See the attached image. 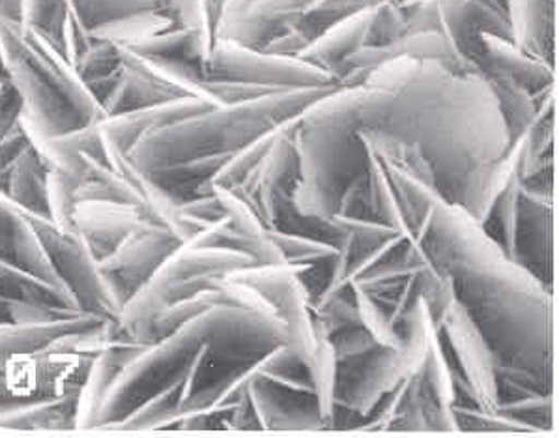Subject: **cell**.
Masks as SVG:
<instances>
[{
	"instance_id": "cell-1",
	"label": "cell",
	"mask_w": 559,
	"mask_h": 438,
	"mask_svg": "<svg viewBox=\"0 0 559 438\" xmlns=\"http://www.w3.org/2000/svg\"><path fill=\"white\" fill-rule=\"evenodd\" d=\"M414 238L453 280L496 364L526 369L554 390L552 287L456 204H436Z\"/></svg>"
},
{
	"instance_id": "cell-2",
	"label": "cell",
	"mask_w": 559,
	"mask_h": 438,
	"mask_svg": "<svg viewBox=\"0 0 559 438\" xmlns=\"http://www.w3.org/2000/svg\"><path fill=\"white\" fill-rule=\"evenodd\" d=\"M421 149L435 173L436 190L455 204L475 165L508 151V126L481 73H456L436 59H417L406 83L391 91L378 130Z\"/></svg>"
},
{
	"instance_id": "cell-3",
	"label": "cell",
	"mask_w": 559,
	"mask_h": 438,
	"mask_svg": "<svg viewBox=\"0 0 559 438\" xmlns=\"http://www.w3.org/2000/svg\"><path fill=\"white\" fill-rule=\"evenodd\" d=\"M333 88L337 85L288 88L241 104L214 105L150 131L126 157L135 169L150 173L202 157L233 156L264 131L299 117L306 107Z\"/></svg>"
},
{
	"instance_id": "cell-4",
	"label": "cell",
	"mask_w": 559,
	"mask_h": 438,
	"mask_svg": "<svg viewBox=\"0 0 559 438\" xmlns=\"http://www.w3.org/2000/svg\"><path fill=\"white\" fill-rule=\"evenodd\" d=\"M0 60L21 94L23 120L36 141L104 120L102 107L81 83L72 62L38 33L0 20Z\"/></svg>"
},
{
	"instance_id": "cell-5",
	"label": "cell",
	"mask_w": 559,
	"mask_h": 438,
	"mask_svg": "<svg viewBox=\"0 0 559 438\" xmlns=\"http://www.w3.org/2000/svg\"><path fill=\"white\" fill-rule=\"evenodd\" d=\"M298 180L290 191L296 214L332 222L346 186L367 169V149L359 131L346 122H299L294 131Z\"/></svg>"
},
{
	"instance_id": "cell-6",
	"label": "cell",
	"mask_w": 559,
	"mask_h": 438,
	"mask_svg": "<svg viewBox=\"0 0 559 438\" xmlns=\"http://www.w3.org/2000/svg\"><path fill=\"white\" fill-rule=\"evenodd\" d=\"M206 338L209 311L144 348L112 380L86 429H118L139 406L183 382Z\"/></svg>"
},
{
	"instance_id": "cell-7",
	"label": "cell",
	"mask_w": 559,
	"mask_h": 438,
	"mask_svg": "<svg viewBox=\"0 0 559 438\" xmlns=\"http://www.w3.org/2000/svg\"><path fill=\"white\" fill-rule=\"evenodd\" d=\"M60 283L83 313L118 321L120 308L105 283L99 264L78 230L62 229L44 217L28 216Z\"/></svg>"
},
{
	"instance_id": "cell-8",
	"label": "cell",
	"mask_w": 559,
	"mask_h": 438,
	"mask_svg": "<svg viewBox=\"0 0 559 438\" xmlns=\"http://www.w3.org/2000/svg\"><path fill=\"white\" fill-rule=\"evenodd\" d=\"M214 79L246 81L275 91L337 85L332 73L299 57L274 55L228 39H214L209 64L204 68V81Z\"/></svg>"
},
{
	"instance_id": "cell-9",
	"label": "cell",
	"mask_w": 559,
	"mask_h": 438,
	"mask_svg": "<svg viewBox=\"0 0 559 438\" xmlns=\"http://www.w3.org/2000/svg\"><path fill=\"white\" fill-rule=\"evenodd\" d=\"M182 246V240L176 238L167 227L146 223L133 230L111 256L98 262L107 288L120 311L156 274L163 262Z\"/></svg>"
},
{
	"instance_id": "cell-10",
	"label": "cell",
	"mask_w": 559,
	"mask_h": 438,
	"mask_svg": "<svg viewBox=\"0 0 559 438\" xmlns=\"http://www.w3.org/2000/svg\"><path fill=\"white\" fill-rule=\"evenodd\" d=\"M436 327L455 356L456 374L468 384L475 406L483 411H496L498 384L495 353L468 309L456 296L436 321Z\"/></svg>"
},
{
	"instance_id": "cell-11",
	"label": "cell",
	"mask_w": 559,
	"mask_h": 438,
	"mask_svg": "<svg viewBox=\"0 0 559 438\" xmlns=\"http://www.w3.org/2000/svg\"><path fill=\"white\" fill-rule=\"evenodd\" d=\"M516 261L552 287L554 169L522 180Z\"/></svg>"
},
{
	"instance_id": "cell-12",
	"label": "cell",
	"mask_w": 559,
	"mask_h": 438,
	"mask_svg": "<svg viewBox=\"0 0 559 438\" xmlns=\"http://www.w3.org/2000/svg\"><path fill=\"white\" fill-rule=\"evenodd\" d=\"M73 230L85 240L96 261H104L126 238L150 223L144 204L86 201L73 209Z\"/></svg>"
},
{
	"instance_id": "cell-13",
	"label": "cell",
	"mask_w": 559,
	"mask_h": 438,
	"mask_svg": "<svg viewBox=\"0 0 559 438\" xmlns=\"http://www.w3.org/2000/svg\"><path fill=\"white\" fill-rule=\"evenodd\" d=\"M248 395L259 431L328 429L312 395L283 390L262 377L261 371L249 380Z\"/></svg>"
},
{
	"instance_id": "cell-14",
	"label": "cell",
	"mask_w": 559,
	"mask_h": 438,
	"mask_svg": "<svg viewBox=\"0 0 559 438\" xmlns=\"http://www.w3.org/2000/svg\"><path fill=\"white\" fill-rule=\"evenodd\" d=\"M301 15V0H253L240 12L215 23L214 39L264 49Z\"/></svg>"
},
{
	"instance_id": "cell-15",
	"label": "cell",
	"mask_w": 559,
	"mask_h": 438,
	"mask_svg": "<svg viewBox=\"0 0 559 438\" xmlns=\"http://www.w3.org/2000/svg\"><path fill=\"white\" fill-rule=\"evenodd\" d=\"M522 151H524V135L514 139L495 162L475 165L469 170L468 177L461 184V190L456 196L455 204L461 206L474 222L485 227L495 209L501 191L508 188V184L519 175L521 169Z\"/></svg>"
},
{
	"instance_id": "cell-16",
	"label": "cell",
	"mask_w": 559,
	"mask_h": 438,
	"mask_svg": "<svg viewBox=\"0 0 559 438\" xmlns=\"http://www.w3.org/2000/svg\"><path fill=\"white\" fill-rule=\"evenodd\" d=\"M209 107H214V105L206 102V99L193 98V96L176 98L165 102V104L139 109V111L104 118L99 122V128L104 133L107 151L126 156L133 149V144L138 143L139 139L150 133V131L173 125L176 120L191 117V115L204 111Z\"/></svg>"
},
{
	"instance_id": "cell-17",
	"label": "cell",
	"mask_w": 559,
	"mask_h": 438,
	"mask_svg": "<svg viewBox=\"0 0 559 438\" xmlns=\"http://www.w3.org/2000/svg\"><path fill=\"white\" fill-rule=\"evenodd\" d=\"M0 261L26 270L59 287H64L60 283L59 275L55 274L44 246L39 242L38 235L25 216V212H21L15 204L10 203L2 193H0Z\"/></svg>"
},
{
	"instance_id": "cell-18",
	"label": "cell",
	"mask_w": 559,
	"mask_h": 438,
	"mask_svg": "<svg viewBox=\"0 0 559 438\" xmlns=\"http://www.w3.org/2000/svg\"><path fill=\"white\" fill-rule=\"evenodd\" d=\"M479 46L483 55L477 70L481 75L500 73L532 94L556 85V64L527 55L513 39L501 38L495 34H479Z\"/></svg>"
},
{
	"instance_id": "cell-19",
	"label": "cell",
	"mask_w": 559,
	"mask_h": 438,
	"mask_svg": "<svg viewBox=\"0 0 559 438\" xmlns=\"http://www.w3.org/2000/svg\"><path fill=\"white\" fill-rule=\"evenodd\" d=\"M374 12H377V4L335 21L312 39L304 51L299 52V59L319 66L337 79L341 66L345 64L354 52L367 46Z\"/></svg>"
},
{
	"instance_id": "cell-20",
	"label": "cell",
	"mask_w": 559,
	"mask_h": 438,
	"mask_svg": "<svg viewBox=\"0 0 559 438\" xmlns=\"http://www.w3.org/2000/svg\"><path fill=\"white\" fill-rule=\"evenodd\" d=\"M51 170V162L34 139L33 146L8 173L4 197L28 216L52 222Z\"/></svg>"
},
{
	"instance_id": "cell-21",
	"label": "cell",
	"mask_w": 559,
	"mask_h": 438,
	"mask_svg": "<svg viewBox=\"0 0 559 438\" xmlns=\"http://www.w3.org/2000/svg\"><path fill=\"white\" fill-rule=\"evenodd\" d=\"M506 13L514 44L556 64V0H506Z\"/></svg>"
},
{
	"instance_id": "cell-22",
	"label": "cell",
	"mask_w": 559,
	"mask_h": 438,
	"mask_svg": "<svg viewBox=\"0 0 559 438\" xmlns=\"http://www.w3.org/2000/svg\"><path fill=\"white\" fill-rule=\"evenodd\" d=\"M72 66L81 83L104 111L105 105L109 104L124 78L122 46L107 39L92 38L88 47L73 60Z\"/></svg>"
},
{
	"instance_id": "cell-23",
	"label": "cell",
	"mask_w": 559,
	"mask_h": 438,
	"mask_svg": "<svg viewBox=\"0 0 559 438\" xmlns=\"http://www.w3.org/2000/svg\"><path fill=\"white\" fill-rule=\"evenodd\" d=\"M0 298L12 306H36L60 313H83L73 296L55 283L46 282L38 275L13 264L0 261Z\"/></svg>"
},
{
	"instance_id": "cell-24",
	"label": "cell",
	"mask_w": 559,
	"mask_h": 438,
	"mask_svg": "<svg viewBox=\"0 0 559 438\" xmlns=\"http://www.w3.org/2000/svg\"><path fill=\"white\" fill-rule=\"evenodd\" d=\"M275 311L281 321L285 322L286 345L293 351L298 360L306 366L311 360L317 332H314V313H312L311 296L307 293L306 285L294 275L281 295L274 301Z\"/></svg>"
},
{
	"instance_id": "cell-25",
	"label": "cell",
	"mask_w": 559,
	"mask_h": 438,
	"mask_svg": "<svg viewBox=\"0 0 559 438\" xmlns=\"http://www.w3.org/2000/svg\"><path fill=\"white\" fill-rule=\"evenodd\" d=\"M314 332H317V343H314L311 360L306 364V374L311 382L312 398H314L320 418L324 419L330 427V418L337 405L338 362L330 335L317 327Z\"/></svg>"
},
{
	"instance_id": "cell-26",
	"label": "cell",
	"mask_w": 559,
	"mask_h": 438,
	"mask_svg": "<svg viewBox=\"0 0 559 438\" xmlns=\"http://www.w3.org/2000/svg\"><path fill=\"white\" fill-rule=\"evenodd\" d=\"M364 144L367 149V180H369L372 216L378 222L391 227V229L397 230L399 235L406 236L408 240H412L414 230H412L411 223L406 220L403 204L399 201L395 188H393V184H391L390 177L385 173L384 164L369 144L365 141Z\"/></svg>"
},
{
	"instance_id": "cell-27",
	"label": "cell",
	"mask_w": 559,
	"mask_h": 438,
	"mask_svg": "<svg viewBox=\"0 0 559 438\" xmlns=\"http://www.w3.org/2000/svg\"><path fill=\"white\" fill-rule=\"evenodd\" d=\"M483 78L487 79L488 85L495 92L501 117L508 126L509 139L513 143L514 139L522 138L537 120L534 94L500 73H485Z\"/></svg>"
},
{
	"instance_id": "cell-28",
	"label": "cell",
	"mask_w": 559,
	"mask_h": 438,
	"mask_svg": "<svg viewBox=\"0 0 559 438\" xmlns=\"http://www.w3.org/2000/svg\"><path fill=\"white\" fill-rule=\"evenodd\" d=\"M382 164H384L385 173H388V177H390L391 184L395 188L399 201L403 204L406 220L411 223L414 236H416L423 222L429 216L430 210L435 209L436 204L445 203V199H443L440 191L436 190L432 184L423 182L411 173L399 169V167L388 164L384 159H382Z\"/></svg>"
},
{
	"instance_id": "cell-29",
	"label": "cell",
	"mask_w": 559,
	"mask_h": 438,
	"mask_svg": "<svg viewBox=\"0 0 559 438\" xmlns=\"http://www.w3.org/2000/svg\"><path fill=\"white\" fill-rule=\"evenodd\" d=\"M0 427L15 429H75L79 427V395L46 401L0 416Z\"/></svg>"
},
{
	"instance_id": "cell-30",
	"label": "cell",
	"mask_w": 559,
	"mask_h": 438,
	"mask_svg": "<svg viewBox=\"0 0 559 438\" xmlns=\"http://www.w3.org/2000/svg\"><path fill=\"white\" fill-rule=\"evenodd\" d=\"M298 118L294 117L290 120L281 122V125L275 126L272 130L264 131L262 135L253 139V141H249L246 146H241L240 151H236L233 156L228 157L227 164L217 170V175L214 177L215 188L236 190L246 180L249 173L261 165L262 159L266 157L267 152L274 146L281 133L288 130Z\"/></svg>"
},
{
	"instance_id": "cell-31",
	"label": "cell",
	"mask_w": 559,
	"mask_h": 438,
	"mask_svg": "<svg viewBox=\"0 0 559 438\" xmlns=\"http://www.w3.org/2000/svg\"><path fill=\"white\" fill-rule=\"evenodd\" d=\"M72 13L70 0H23L21 25L38 33L66 57V28Z\"/></svg>"
},
{
	"instance_id": "cell-32",
	"label": "cell",
	"mask_w": 559,
	"mask_h": 438,
	"mask_svg": "<svg viewBox=\"0 0 559 438\" xmlns=\"http://www.w3.org/2000/svg\"><path fill=\"white\" fill-rule=\"evenodd\" d=\"M72 12L79 25L92 33L111 21L130 17L135 13L163 12V0H72Z\"/></svg>"
},
{
	"instance_id": "cell-33",
	"label": "cell",
	"mask_w": 559,
	"mask_h": 438,
	"mask_svg": "<svg viewBox=\"0 0 559 438\" xmlns=\"http://www.w3.org/2000/svg\"><path fill=\"white\" fill-rule=\"evenodd\" d=\"M173 21L169 15L163 12H143L122 17V20L111 21L105 25L94 28L92 38L107 39L118 46H130L139 39L148 38L152 34L163 33L167 28H173Z\"/></svg>"
},
{
	"instance_id": "cell-34",
	"label": "cell",
	"mask_w": 559,
	"mask_h": 438,
	"mask_svg": "<svg viewBox=\"0 0 559 438\" xmlns=\"http://www.w3.org/2000/svg\"><path fill=\"white\" fill-rule=\"evenodd\" d=\"M267 235L280 248L286 262L322 264V262L333 261L337 257V244L324 240V238L281 229H270Z\"/></svg>"
},
{
	"instance_id": "cell-35",
	"label": "cell",
	"mask_w": 559,
	"mask_h": 438,
	"mask_svg": "<svg viewBox=\"0 0 559 438\" xmlns=\"http://www.w3.org/2000/svg\"><path fill=\"white\" fill-rule=\"evenodd\" d=\"M521 190L522 178L521 175L508 184V188L501 191V196L496 201L495 209L490 212L488 222L485 227L490 223H496L500 229L501 248L506 249L511 259L516 261V251H519V225H521Z\"/></svg>"
},
{
	"instance_id": "cell-36",
	"label": "cell",
	"mask_w": 559,
	"mask_h": 438,
	"mask_svg": "<svg viewBox=\"0 0 559 438\" xmlns=\"http://www.w3.org/2000/svg\"><path fill=\"white\" fill-rule=\"evenodd\" d=\"M352 296L358 308L361 327L369 332L372 340L377 341L380 347L399 348L403 347V334L390 319V309L385 308L382 301L374 296L365 293L361 288L352 287Z\"/></svg>"
},
{
	"instance_id": "cell-37",
	"label": "cell",
	"mask_w": 559,
	"mask_h": 438,
	"mask_svg": "<svg viewBox=\"0 0 559 438\" xmlns=\"http://www.w3.org/2000/svg\"><path fill=\"white\" fill-rule=\"evenodd\" d=\"M165 13L176 28H188L214 42V7L212 0H163Z\"/></svg>"
},
{
	"instance_id": "cell-38",
	"label": "cell",
	"mask_w": 559,
	"mask_h": 438,
	"mask_svg": "<svg viewBox=\"0 0 559 438\" xmlns=\"http://www.w3.org/2000/svg\"><path fill=\"white\" fill-rule=\"evenodd\" d=\"M462 431L477 433H539L521 419L511 418L498 411H483L475 405H453Z\"/></svg>"
},
{
	"instance_id": "cell-39",
	"label": "cell",
	"mask_w": 559,
	"mask_h": 438,
	"mask_svg": "<svg viewBox=\"0 0 559 438\" xmlns=\"http://www.w3.org/2000/svg\"><path fill=\"white\" fill-rule=\"evenodd\" d=\"M411 33L408 13L395 0H384L377 4L367 46H384L390 42L403 38Z\"/></svg>"
},
{
	"instance_id": "cell-40",
	"label": "cell",
	"mask_w": 559,
	"mask_h": 438,
	"mask_svg": "<svg viewBox=\"0 0 559 438\" xmlns=\"http://www.w3.org/2000/svg\"><path fill=\"white\" fill-rule=\"evenodd\" d=\"M330 340L335 348L338 366L365 360L367 356H371L377 348H380V345L372 340L364 327L348 328V330L330 335Z\"/></svg>"
},
{
	"instance_id": "cell-41",
	"label": "cell",
	"mask_w": 559,
	"mask_h": 438,
	"mask_svg": "<svg viewBox=\"0 0 559 438\" xmlns=\"http://www.w3.org/2000/svg\"><path fill=\"white\" fill-rule=\"evenodd\" d=\"M338 229L345 235L350 236L354 242L359 244L361 248H377L380 244L388 242L393 236H397V230L391 229L378 220H365V217L333 216L332 220Z\"/></svg>"
},
{
	"instance_id": "cell-42",
	"label": "cell",
	"mask_w": 559,
	"mask_h": 438,
	"mask_svg": "<svg viewBox=\"0 0 559 438\" xmlns=\"http://www.w3.org/2000/svg\"><path fill=\"white\" fill-rule=\"evenodd\" d=\"M34 144V135L21 118L12 130L8 131L4 138H0V193L4 196V182H7L8 173L12 170L13 165L17 164L23 154H25Z\"/></svg>"
},
{
	"instance_id": "cell-43",
	"label": "cell",
	"mask_w": 559,
	"mask_h": 438,
	"mask_svg": "<svg viewBox=\"0 0 559 438\" xmlns=\"http://www.w3.org/2000/svg\"><path fill=\"white\" fill-rule=\"evenodd\" d=\"M335 216L365 217V220H374L371 209V197H369V180H367V169L354 178L346 186L341 199H338L337 212Z\"/></svg>"
},
{
	"instance_id": "cell-44",
	"label": "cell",
	"mask_w": 559,
	"mask_h": 438,
	"mask_svg": "<svg viewBox=\"0 0 559 438\" xmlns=\"http://www.w3.org/2000/svg\"><path fill=\"white\" fill-rule=\"evenodd\" d=\"M180 210H182L186 216L202 223V225H210V223L219 222V220L227 217L222 201L217 199L215 191L212 196L189 199L186 203L180 204Z\"/></svg>"
},
{
	"instance_id": "cell-45",
	"label": "cell",
	"mask_w": 559,
	"mask_h": 438,
	"mask_svg": "<svg viewBox=\"0 0 559 438\" xmlns=\"http://www.w3.org/2000/svg\"><path fill=\"white\" fill-rule=\"evenodd\" d=\"M296 21L286 31L277 34L272 42H267V46L262 51L285 55V57H298L299 52L311 44V38L307 36L306 31Z\"/></svg>"
},
{
	"instance_id": "cell-46",
	"label": "cell",
	"mask_w": 559,
	"mask_h": 438,
	"mask_svg": "<svg viewBox=\"0 0 559 438\" xmlns=\"http://www.w3.org/2000/svg\"><path fill=\"white\" fill-rule=\"evenodd\" d=\"M23 17V0H0V20L21 23Z\"/></svg>"
},
{
	"instance_id": "cell-47",
	"label": "cell",
	"mask_w": 559,
	"mask_h": 438,
	"mask_svg": "<svg viewBox=\"0 0 559 438\" xmlns=\"http://www.w3.org/2000/svg\"><path fill=\"white\" fill-rule=\"evenodd\" d=\"M8 322H13V306L0 298V324H8Z\"/></svg>"
},
{
	"instance_id": "cell-48",
	"label": "cell",
	"mask_w": 559,
	"mask_h": 438,
	"mask_svg": "<svg viewBox=\"0 0 559 438\" xmlns=\"http://www.w3.org/2000/svg\"><path fill=\"white\" fill-rule=\"evenodd\" d=\"M325 0H301V13L311 12L314 8H319L320 4H324Z\"/></svg>"
},
{
	"instance_id": "cell-49",
	"label": "cell",
	"mask_w": 559,
	"mask_h": 438,
	"mask_svg": "<svg viewBox=\"0 0 559 438\" xmlns=\"http://www.w3.org/2000/svg\"><path fill=\"white\" fill-rule=\"evenodd\" d=\"M7 78V70H4V66H2V60H0V79Z\"/></svg>"
},
{
	"instance_id": "cell-50",
	"label": "cell",
	"mask_w": 559,
	"mask_h": 438,
	"mask_svg": "<svg viewBox=\"0 0 559 438\" xmlns=\"http://www.w3.org/2000/svg\"><path fill=\"white\" fill-rule=\"evenodd\" d=\"M70 4H72V0H70Z\"/></svg>"
}]
</instances>
